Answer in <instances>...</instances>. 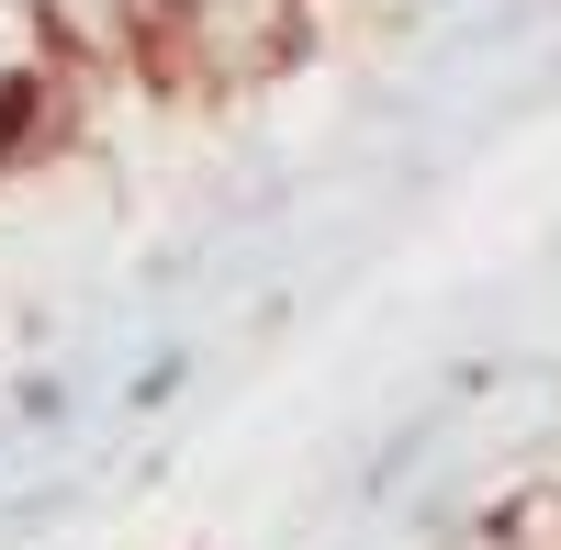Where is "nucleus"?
<instances>
[{
  "label": "nucleus",
  "mask_w": 561,
  "mask_h": 550,
  "mask_svg": "<svg viewBox=\"0 0 561 550\" xmlns=\"http://www.w3.org/2000/svg\"><path fill=\"white\" fill-rule=\"evenodd\" d=\"M34 34H57L68 57H135V12L124 0H12Z\"/></svg>",
  "instance_id": "obj_1"
},
{
  "label": "nucleus",
  "mask_w": 561,
  "mask_h": 550,
  "mask_svg": "<svg viewBox=\"0 0 561 550\" xmlns=\"http://www.w3.org/2000/svg\"><path fill=\"white\" fill-rule=\"evenodd\" d=\"M68 404H79L68 371H23V382H12V416H23V427H68Z\"/></svg>",
  "instance_id": "obj_2"
},
{
  "label": "nucleus",
  "mask_w": 561,
  "mask_h": 550,
  "mask_svg": "<svg viewBox=\"0 0 561 550\" xmlns=\"http://www.w3.org/2000/svg\"><path fill=\"white\" fill-rule=\"evenodd\" d=\"M180 382H192V348H158V359H147V371H135V382H124V404H135V416H147V404H169Z\"/></svg>",
  "instance_id": "obj_3"
},
{
  "label": "nucleus",
  "mask_w": 561,
  "mask_h": 550,
  "mask_svg": "<svg viewBox=\"0 0 561 550\" xmlns=\"http://www.w3.org/2000/svg\"><path fill=\"white\" fill-rule=\"evenodd\" d=\"M124 12H135V34H147V23H169V12H192V0H124Z\"/></svg>",
  "instance_id": "obj_4"
},
{
  "label": "nucleus",
  "mask_w": 561,
  "mask_h": 550,
  "mask_svg": "<svg viewBox=\"0 0 561 550\" xmlns=\"http://www.w3.org/2000/svg\"><path fill=\"white\" fill-rule=\"evenodd\" d=\"M393 12H415V23H427V12H472V0H393Z\"/></svg>",
  "instance_id": "obj_5"
}]
</instances>
